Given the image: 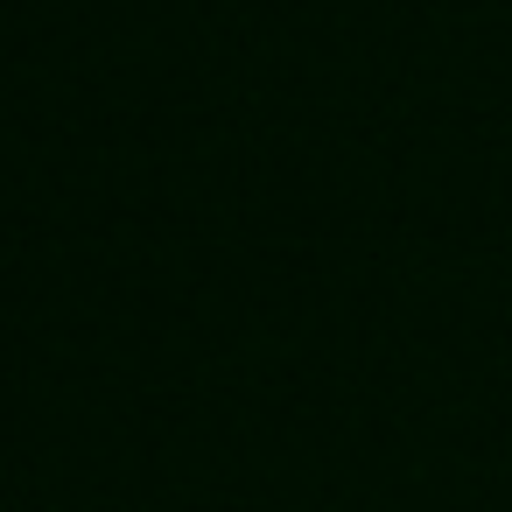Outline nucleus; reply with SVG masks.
<instances>
[]
</instances>
